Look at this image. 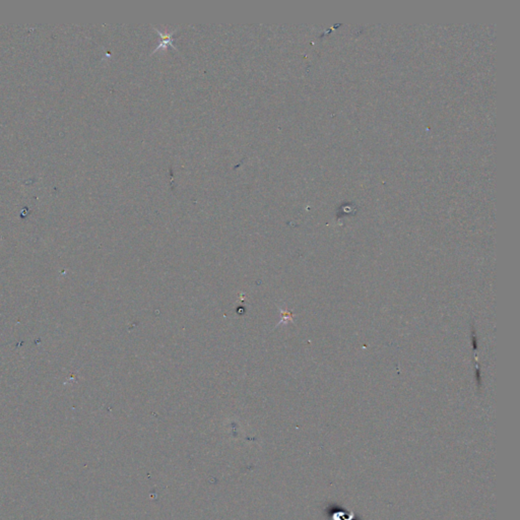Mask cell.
<instances>
[{"instance_id": "1", "label": "cell", "mask_w": 520, "mask_h": 520, "mask_svg": "<svg viewBox=\"0 0 520 520\" xmlns=\"http://www.w3.org/2000/svg\"><path fill=\"white\" fill-rule=\"evenodd\" d=\"M158 34L162 37V43L158 46V48H157V50H156V51H158V50H159V48H162V47L166 48V47H168L169 45H171L173 48H175V49H176V47H175V45L173 44V41H172V37H173L174 33H172V34H170V35H168V34H165V35H164V34H162V32L158 31Z\"/></svg>"}]
</instances>
